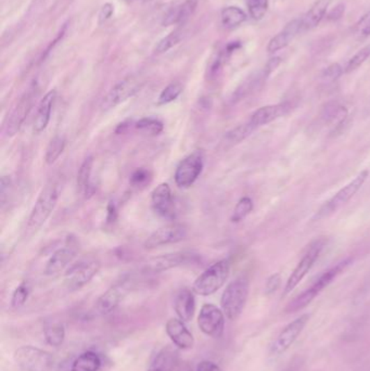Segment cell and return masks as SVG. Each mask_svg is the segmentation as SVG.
Instances as JSON below:
<instances>
[{
	"label": "cell",
	"mask_w": 370,
	"mask_h": 371,
	"mask_svg": "<svg viewBox=\"0 0 370 371\" xmlns=\"http://www.w3.org/2000/svg\"><path fill=\"white\" fill-rule=\"evenodd\" d=\"M350 262L352 261L350 259H346L332 268L325 271L309 289H307L305 292H302L300 296H298L288 304L286 312H297L309 305L316 298V296H319V293L323 292L350 265Z\"/></svg>",
	"instance_id": "obj_1"
},
{
	"label": "cell",
	"mask_w": 370,
	"mask_h": 371,
	"mask_svg": "<svg viewBox=\"0 0 370 371\" xmlns=\"http://www.w3.org/2000/svg\"><path fill=\"white\" fill-rule=\"evenodd\" d=\"M249 296V280L241 276L231 281L221 298L222 310L229 320L238 319L245 310Z\"/></svg>",
	"instance_id": "obj_2"
},
{
	"label": "cell",
	"mask_w": 370,
	"mask_h": 371,
	"mask_svg": "<svg viewBox=\"0 0 370 371\" xmlns=\"http://www.w3.org/2000/svg\"><path fill=\"white\" fill-rule=\"evenodd\" d=\"M231 273V263L227 259L216 262L196 279L192 290L199 296H208L225 285Z\"/></svg>",
	"instance_id": "obj_3"
},
{
	"label": "cell",
	"mask_w": 370,
	"mask_h": 371,
	"mask_svg": "<svg viewBox=\"0 0 370 371\" xmlns=\"http://www.w3.org/2000/svg\"><path fill=\"white\" fill-rule=\"evenodd\" d=\"M59 199V191L56 183H47L35 203L27 222V232H36L50 218Z\"/></svg>",
	"instance_id": "obj_4"
},
{
	"label": "cell",
	"mask_w": 370,
	"mask_h": 371,
	"mask_svg": "<svg viewBox=\"0 0 370 371\" xmlns=\"http://www.w3.org/2000/svg\"><path fill=\"white\" fill-rule=\"evenodd\" d=\"M368 177H369L368 169L360 172L353 181L344 186V188H341L332 198L329 199L325 204H323V206L315 214L314 220H324L340 210L350 199L354 198V195L363 187Z\"/></svg>",
	"instance_id": "obj_5"
},
{
	"label": "cell",
	"mask_w": 370,
	"mask_h": 371,
	"mask_svg": "<svg viewBox=\"0 0 370 371\" xmlns=\"http://www.w3.org/2000/svg\"><path fill=\"white\" fill-rule=\"evenodd\" d=\"M15 361L23 371H49L54 364V358L49 351L25 345L15 351Z\"/></svg>",
	"instance_id": "obj_6"
},
{
	"label": "cell",
	"mask_w": 370,
	"mask_h": 371,
	"mask_svg": "<svg viewBox=\"0 0 370 371\" xmlns=\"http://www.w3.org/2000/svg\"><path fill=\"white\" fill-rule=\"evenodd\" d=\"M326 244L327 241L324 238L315 240L314 242H311L309 244L307 253L303 255L297 267L293 269L287 283H286V286H284V296H288L289 293H291L294 289L297 288L298 285L305 279L309 271L314 266V264L316 263L321 252L326 247Z\"/></svg>",
	"instance_id": "obj_7"
},
{
	"label": "cell",
	"mask_w": 370,
	"mask_h": 371,
	"mask_svg": "<svg viewBox=\"0 0 370 371\" xmlns=\"http://www.w3.org/2000/svg\"><path fill=\"white\" fill-rule=\"evenodd\" d=\"M309 320V314H303L297 319L288 324L272 342L270 349V356L278 357L286 353L292 347L295 340L299 338L305 328L307 327Z\"/></svg>",
	"instance_id": "obj_8"
},
{
	"label": "cell",
	"mask_w": 370,
	"mask_h": 371,
	"mask_svg": "<svg viewBox=\"0 0 370 371\" xmlns=\"http://www.w3.org/2000/svg\"><path fill=\"white\" fill-rule=\"evenodd\" d=\"M142 82L135 76H128L123 81L118 82L114 87L107 93L101 103V109L103 111H108L121 105L124 101L128 100L132 96L139 91L141 88Z\"/></svg>",
	"instance_id": "obj_9"
},
{
	"label": "cell",
	"mask_w": 370,
	"mask_h": 371,
	"mask_svg": "<svg viewBox=\"0 0 370 371\" xmlns=\"http://www.w3.org/2000/svg\"><path fill=\"white\" fill-rule=\"evenodd\" d=\"M203 169V156L201 152L196 151L189 154L177 166L175 171V183L179 188H189L201 175Z\"/></svg>",
	"instance_id": "obj_10"
},
{
	"label": "cell",
	"mask_w": 370,
	"mask_h": 371,
	"mask_svg": "<svg viewBox=\"0 0 370 371\" xmlns=\"http://www.w3.org/2000/svg\"><path fill=\"white\" fill-rule=\"evenodd\" d=\"M198 325L204 335L221 338L225 329V314L214 304H204L199 314Z\"/></svg>",
	"instance_id": "obj_11"
},
{
	"label": "cell",
	"mask_w": 370,
	"mask_h": 371,
	"mask_svg": "<svg viewBox=\"0 0 370 371\" xmlns=\"http://www.w3.org/2000/svg\"><path fill=\"white\" fill-rule=\"evenodd\" d=\"M100 269L98 261L79 262L75 264L72 268L66 271L65 283L66 289L69 291H77L91 282V279L96 276Z\"/></svg>",
	"instance_id": "obj_12"
},
{
	"label": "cell",
	"mask_w": 370,
	"mask_h": 371,
	"mask_svg": "<svg viewBox=\"0 0 370 371\" xmlns=\"http://www.w3.org/2000/svg\"><path fill=\"white\" fill-rule=\"evenodd\" d=\"M187 237V228L183 224H171L159 228L155 232L150 234L146 240V249L153 250L157 248L167 245V244L177 243L183 241Z\"/></svg>",
	"instance_id": "obj_13"
},
{
	"label": "cell",
	"mask_w": 370,
	"mask_h": 371,
	"mask_svg": "<svg viewBox=\"0 0 370 371\" xmlns=\"http://www.w3.org/2000/svg\"><path fill=\"white\" fill-rule=\"evenodd\" d=\"M194 259H196V255L192 252H175V253L164 254L161 257L150 259L146 265V268L151 273H162V271L190 263Z\"/></svg>",
	"instance_id": "obj_14"
},
{
	"label": "cell",
	"mask_w": 370,
	"mask_h": 371,
	"mask_svg": "<svg viewBox=\"0 0 370 371\" xmlns=\"http://www.w3.org/2000/svg\"><path fill=\"white\" fill-rule=\"evenodd\" d=\"M151 203L157 215L167 220L175 218V205L172 191L167 183H160L151 193Z\"/></svg>",
	"instance_id": "obj_15"
},
{
	"label": "cell",
	"mask_w": 370,
	"mask_h": 371,
	"mask_svg": "<svg viewBox=\"0 0 370 371\" xmlns=\"http://www.w3.org/2000/svg\"><path fill=\"white\" fill-rule=\"evenodd\" d=\"M33 103H34V95L32 91L25 93L24 97L21 99L20 103H17L15 110L8 119L5 130L6 136L13 137L17 134L32 109Z\"/></svg>",
	"instance_id": "obj_16"
},
{
	"label": "cell",
	"mask_w": 370,
	"mask_h": 371,
	"mask_svg": "<svg viewBox=\"0 0 370 371\" xmlns=\"http://www.w3.org/2000/svg\"><path fill=\"white\" fill-rule=\"evenodd\" d=\"M165 331L169 339L172 340L173 343L179 349H189L194 347V335L187 329L183 320L177 319V318H171L167 320Z\"/></svg>",
	"instance_id": "obj_17"
},
{
	"label": "cell",
	"mask_w": 370,
	"mask_h": 371,
	"mask_svg": "<svg viewBox=\"0 0 370 371\" xmlns=\"http://www.w3.org/2000/svg\"><path fill=\"white\" fill-rule=\"evenodd\" d=\"M302 32L301 19H295L288 23L276 36L272 37L268 43V52L270 54L279 52L286 48L298 34Z\"/></svg>",
	"instance_id": "obj_18"
},
{
	"label": "cell",
	"mask_w": 370,
	"mask_h": 371,
	"mask_svg": "<svg viewBox=\"0 0 370 371\" xmlns=\"http://www.w3.org/2000/svg\"><path fill=\"white\" fill-rule=\"evenodd\" d=\"M77 257V250L74 249L72 245H66L61 249L56 250L49 261L47 262L45 267V273L48 276H54L56 273H61L68 265L73 262Z\"/></svg>",
	"instance_id": "obj_19"
},
{
	"label": "cell",
	"mask_w": 370,
	"mask_h": 371,
	"mask_svg": "<svg viewBox=\"0 0 370 371\" xmlns=\"http://www.w3.org/2000/svg\"><path fill=\"white\" fill-rule=\"evenodd\" d=\"M288 112V105L284 103L279 105H265L260 107L251 115L249 122L254 125L256 128L270 124L274 121L278 120Z\"/></svg>",
	"instance_id": "obj_20"
},
{
	"label": "cell",
	"mask_w": 370,
	"mask_h": 371,
	"mask_svg": "<svg viewBox=\"0 0 370 371\" xmlns=\"http://www.w3.org/2000/svg\"><path fill=\"white\" fill-rule=\"evenodd\" d=\"M175 312L179 319L184 322L190 321L194 318L196 312V298L194 290L184 288L177 293L174 302Z\"/></svg>",
	"instance_id": "obj_21"
},
{
	"label": "cell",
	"mask_w": 370,
	"mask_h": 371,
	"mask_svg": "<svg viewBox=\"0 0 370 371\" xmlns=\"http://www.w3.org/2000/svg\"><path fill=\"white\" fill-rule=\"evenodd\" d=\"M56 98V89H52V91H48L40 100L34 121V132H37V134L44 132L48 124H49L52 107H54Z\"/></svg>",
	"instance_id": "obj_22"
},
{
	"label": "cell",
	"mask_w": 370,
	"mask_h": 371,
	"mask_svg": "<svg viewBox=\"0 0 370 371\" xmlns=\"http://www.w3.org/2000/svg\"><path fill=\"white\" fill-rule=\"evenodd\" d=\"M178 364V353L176 349L171 347H163L153 357L147 371H175Z\"/></svg>",
	"instance_id": "obj_23"
},
{
	"label": "cell",
	"mask_w": 370,
	"mask_h": 371,
	"mask_svg": "<svg viewBox=\"0 0 370 371\" xmlns=\"http://www.w3.org/2000/svg\"><path fill=\"white\" fill-rule=\"evenodd\" d=\"M196 7H198V0H186L183 5L174 8L165 15L163 25L169 26L173 24H186L188 20L194 15Z\"/></svg>",
	"instance_id": "obj_24"
},
{
	"label": "cell",
	"mask_w": 370,
	"mask_h": 371,
	"mask_svg": "<svg viewBox=\"0 0 370 371\" xmlns=\"http://www.w3.org/2000/svg\"><path fill=\"white\" fill-rule=\"evenodd\" d=\"M124 298V288L121 286H113L103 293L96 303V310L101 315H108L120 305L121 301Z\"/></svg>",
	"instance_id": "obj_25"
},
{
	"label": "cell",
	"mask_w": 370,
	"mask_h": 371,
	"mask_svg": "<svg viewBox=\"0 0 370 371\" xmlns=\"http://www.w3.org/2000/svg\"><path fill=\"white\" fill-rule=\"evenodd\" d=\"M331 0H317L311 9L305 13V17H301L302 32L311 31L318 26L319 23L323 21L326 15L327 10L330 6Z\"/></svg>",
	"instance_id": "obj_26"
},
{
	"label": "cell",
	"mask_w": 370,
	"mask_h": 371,
	"mask_svg": "<svg viewBox=\"0 0 370 371\" xmlns=\"http://www.w3.org/2000/svg\"><path fill=\"white\" fill-rule=\"evenodd\" d=\"M102 365L100 356L95 351H85L72 363L71 371H99Z\"/></svg>",
	"instance_id": "obj_27"
},
{
	"label": "cell",
	"mask_w": 370,
	"mask_h": 371,
	"mask_svg": "<svg viewBox=\"0 0 370 371\" xmlns=\"http://www.w3.org/2000/svg\"><path fill=\"white\" fill-rule=\"evenodd\" d=\"M245 20H247V15L245 11L235 6L224 8L221 13L222 25L227 29H233L240 26Z\"/></svg>",
	"instance_id": "obj_28"
},
{
	"label": "cell",
	"mask_w": 370,
	"mask_h": 371,
	"mask_svg": "<svg viewBox=\"0 0 370 371\" xmlns=\"http://www.w3.org/2000/svg\"><path fill=\"white\" fill-rule=\"evenodd\" d=\"M93 167V156H87L86 159L84 160L83 163H82L79 173H77V190L81 195H87L89 192Z\"/></svg>",
	"instance_id": "obj_29"
},
{
	"label": "cell",
	"mask_w": 370,
	"mask_h": 371,
	"mask_svg": "<svg viewBox=\"0 0 370 371\" xmlns=\"http://www.w3.org/2000/svg\"><path fill=\"white\" fill-rule=\"evenodd\" d=\"M44 337L48 344L58 347L65 339V327L62 322H54L47 325L44 329Z\"/></svg>",
	"instance_id": "obj_30"
},
{
	"label": "cell",
	"mask_w": 370,
	"mask_h": 371,
	"mask_svg": "<svg viewBox=\"0 0 370 371\" xmlns=\"http://www.w3.org/2000/svg\"><path fill=\"white\" fill-rule=\"evenodd\" d=\"M64 148H65V138L63 136H54L50 140L45 153V162L47 165H52L59 159L62 152L64 151Z\"/></svg>",
	"instance_id": "obj_31"
},
{
	"label": "cell",
	"mask_w": 370,
	"mask_h": 371,
	"mask_svg": "<svg viewBox=\"0 0 370 371\" xmlns=\"http://www.w3.org/2000/svg\"><path fill=\"white\" fill-rule=\"evenodd\" d=\"M256 130V127L254 125L251 124L250 122L245 123V124L239 125V126L235 127L231 132H227L225 136V140L227 144H236L245 140V138H248L254 130Z\"/></svg>",
	"instance_id": "obj_32"
},
{
	"label": "cell",
	"mask_w": 370,
	"mask_h": 371,
	"mask_svg": "<svg viewBox=\"0 0 370 371\" xmlns=\"http://www.w3.org/2000/svg\"><path fill=\"white\" fill-rule=\"evenodd\" d=\"M136 130L150 136H157L164 130L163 123L153 117H144L135 124Z\"/></svg>",
	"instance_id": "obj_33"
},
{
	"label": "cell",
	"mask_w": 370,
	"mask_h": 371,
	"mask_svg": "<svg viewBox=\"0 0 370 371\" xmlns=\"http://www.w3.org/2000/svg\"><path fill=\"white\" fill-rule=\"evenodd\" d=\"M184 36L185 32L183 29H176V31L167 35V37L161 39V40L157 43V46H155V54H161L169 52V49L173 48V47L179 44L180 40H183V38H184Z\"/></svg>",
	"instance_id": "obj_34"
},
{
	"label": "cell",
	"mask_w": 370,
	"mask_h": 371,
	"mask_svg": "<svg viewBox=\"0 0 370 371\" xmlns=\"http://www.w3.org/2000/svg\"><path fill=\"white\" fill-rule=\"evenodd\" d=\"M253 211V201L249 197H243L238 203L236 204L233 209V215H231V222H239L245 220L249 214Z\"/></svg>",
	"instance_id": "obj_35"
},
{
	"label": "cell",
	"mask_w": 370,
	"mask_h": 371,
	"mask_svg": "<svg viewBox=\"0 0 370 371\" xmlns=\"http://www.w3.org/2000/svg\"><path fill=\"white\" fill-rule=\"evenodd\" d=\"M183 91L182 84L178 82H174L167 85V87L163 89L162 93L160 95L159 99H157V105H164L167 103H173L176 100L177 98L180 96Z\"/></svg>",
	"instance_id": "obj_36"
},
{
	"label": "cell",
	"mask_w": 370,
	"mask_h": 371,
	"mask_svg": "<svg viewBox=\"0 0 370 371\" xmlns=\"http://www.w3.org/2000/svg\"><path fill=\"white\" fill-rule=\"evenodd\" d=\"M370 56V44L367 46L363 47L360 49V52H356L352 58L348 60V64H346L344 72L346 73H352V72L356 71L358 68L363 66L368 58Z\"/></svg>",
	"instance_id": "obj_37"
},
{
	"label": "cell",
	"mask_w": 370,
	"mask_h": 371,
	"mask_svg": "<svg viewBox=\"0 0 370 371\" xmlns=\"http://www.w3.org/2000/svg\"><path fill=\"white\" fill-rule=\"evenodd\" d=\"M249 13L253 19L262 20L268 10V0H247Z\"/></svg>",
	"instance_id": "obj_38"
},
{
	"label": "cell",
	"mask_w": 370,
	"mask_h": 371,
	"mask_svg": "<svg viewBox=\"0 0 370 371\" xmlns=\"http://www.w3.org/2000/svg\"><path fill=\"white\" fill-rule=\"evenodd\" d=\"M29 296H30V287L26 282L21 283L20 286H17L13 291L11 305L15 308H21L24 305Z\"/></svg>",
	"instance_id": "obj_39"
},
{
	"label": "cell",
	"mask_w": 370,
	"mask_h": 371,
	"mask_svg": "<svg viewBox=\"0 0 370 371\" xmlns=\"http://www.w3.org/2000/svg\"><path fill=\"white\" fill-rule=\"evenodd\" d=\"M354 34L358 40H365L370 36V11L365 13L356 23Z\"/></svg>",
	"instance_id": "obj_40"
},
{
	"label": "cell",
	"mask_w": 370,
	"mask_h": 371,
	"mask_svg": "<svg viewBox=\"0 0 370 371\" xmlns=\"http://www.w3.org/2000/svg\"><path fill=\"white\" fill-rule=\"evenodd\" d=\"M344 68L340 64H331L328 68H325L324 72H323V78L329 82L337 81L344 74Z\"/></svg>",
	"instance_id": "obj_41"
},
{
	"label": "cell",
	"mask_w": 370,
	"mask_h": 371,
	"mask_svg": "<svg viewBox=\"0 0 370 371\" xmlns=\"http://www.w3.org/2000/svg\"><path fill=\"white\" fill-rule=\"evenodd\" d=\"M11 188H13V181H11L10 176H3L1 181H0V199H1V204H6L9 193H10Z\"/></svg>",
	"instance_id": "obj_42"
},
{
	"label": "cell",
	"mask_w": 370,
	"mask_h": 371,
	"mask_svg": "<svg viewBox=\"0 0 370 371\" xmlns=\"http://www.w3.org/2000/svg\"><path fill=\"white\" fill-rule=\"evenodd\" d=\"M280 285H282V276L280 273H274L270 278L266 281V286H265V293L268 296H270L272 293L276 292V291L279 289Z\"/></svg>",
	"instance_id": "obj_43"
},
{
	"label": "cell",
	"mask_w": 370,
	"mask_h": 371,
	"mask_svg": "<svg viewBox=\"0 0 370 371\" xmlns=\"http://www.w3.org/2000/svg\"><path fill=\"white\" fill-rule=\"evenodd\" d=\"M149 172L146 171V169H137V171L134 172L132 177H130V183H132V186L145 185V183L149 181Z\"/></svg>",
	"instance_id": "obj_44"
},
{
	"label": "cell",
	"mask_w": 370,
	"mask_h": 371,
	"mask_svg": "<svg viewBox=\"0 0 370 371\" xmlns=\"http://www.w3.org/2000/svg\"><path fill=\"white\" fill-rule=\"evenodd\" d=\"M196 371H222V369L214 361H202L196 365Z\"/></svg>",
	"instance_id": "obj_45"
},
{
	"label": "cell",
	"mask_w": 370,
	"mask_h": 371,
	"mask_svg": "<svg viewBox=\"0 0 370 371\" xmlns=\"http://www.w3.org/2000/svg\"><path fill=\"white\" fill-rule=\"evenodd\" d=\"M344 11H346V7L344 3H339L334 9L331 10L328 15V20L330 21H338L341 17H344Z\"/></svg>",
	"instance_id": "obj_46"
},
{
	"label": "cell",
	"mask_w": 370,
	"mask_h": 371,
	"mask_svg": "<svg viewBox=\"0 0 370 371\" xmlns=\"http://www.w3.org/2000/svg\"><path fill=\"white\" fill-rule=\"evenodd\" d=\"M280 62H282V60H280V58H278V56H275V58L270 59V61L266 64V66H265V77H268V75H270V74L279 66Z\"/></svg>",
	"instance_id": "obj_47"
},
{
	"label": "cell",
	"mask_w": 370,
	"mask_h": 371,
	"mask_svg": "<svg viewBox=\"0 0 370 371\" xmlns=\"http://www.w3.org/2000/svg\"><path fill=\"white\" fill-rule=\"evenodd\" d=\"M113 13V7L109 3H107L106 6H103L102 10L100 13V21H106L107 19L112 15Z\"/></svg>",
	"instance_id": "obj_48"
},
{
	"label": "cell",
	"mask_w": 370,
	"mask_h": 371,
	"mask_svg": "<svg viewBox=\"0 0 370 371\" xmlns=\"http://www.w3.org/2000/svg\"><path fill=\"white\" fill-rule=\"evenodd\" d=\"M175 371H192V369H190V367L188 366V365H179L177 366L176 370Z\"/></svg>",
	"instance_id": "obj_49"
},
{
	"label": "cell",
	"mask_w": 370,
	"mask_h": 371,
	"mask_svg": "<svg viewBox=\"0 0 370 371\" xmlns=\"http://www.w3.org/2000/svg\"><path fill=\"white\" fill-rule=\"evenodd\" d=\"M126 3H130V1H132V0H125Z\"/></svg>",
	"instance_id": "obj_50"
}]
</instances>
